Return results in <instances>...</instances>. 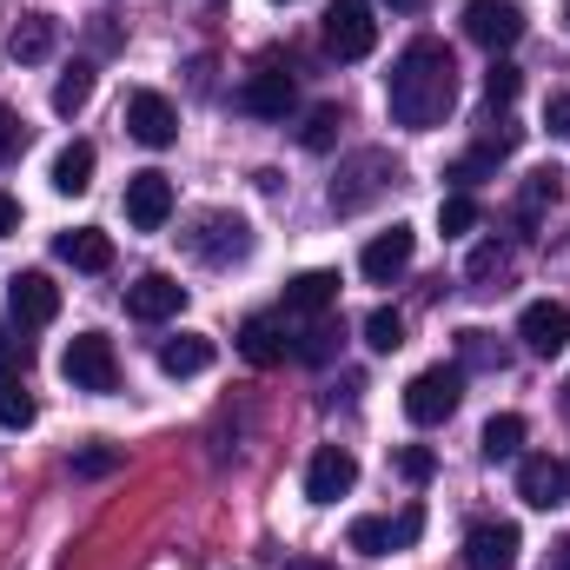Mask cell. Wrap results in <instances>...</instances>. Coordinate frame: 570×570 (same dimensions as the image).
<instances>
[{
  "instance_id": "6da1fadb",
  "label": "cell",
  "mask_w": 570,
  "mask_h": 570,
  "mask_svg": "<svg viewBox=\"0 0 570 570\" xmlns=\"http://www.w3.org/2000/svg\"><path fill=\"white\" fill-rule=\"evenodd\" d=\"M385 107H392V120L412 127V134L444 127V114L458 107V60H451L444 40L425 33V40H412V47L392 60V73H385Z\"/></svg>"
},
{
  "instance_id": "7a4b0ae2",
  "label": "cell",
  "mask_w": 570,
  "mask_h": 570,
  "mask_svg": "<svg viewBox=\"0 0 570 570\" xmlns=\"http://www.w3.org/2000/svg\"><path fill=\"white\" fill-rule=\"evenodd\" d=\"M458 399H464V372L458 365H431V372H419L405 385V419L412 425H444L458 412Z\"/></svg>"
},
{
  "instance_id": "3957f363",
  "label": "cell",
  "mask_w": 570,
  "mask_h": 570,
  "mask_svg": "<svg viewBox=\"0 0 570 570\" xmlns=\"http://www.w3.org/2000/svg\"><path fill=\"white\" fill-rule=\"evenodd\" d=\"M60 372H67V385H73V392H114V385H120V358H114V338H100V332H80V338L67 345Z\"/></svg>"
},
{
  "instance_id": "277c9868",
  "label": "cell",
  "mask_w": 570,
  "mask_h": 570,
  "mask_svg": "<svg viewBox=\"0 0 570 570\" xmlns=\"http://www.w3.org/2000/svg\"><path fill=\"white\" fill-rule=\"evenodd\" d=\"M392 173H399V166H392L385 153H352V159L338 166V179H332V213H358V206H372V199L385 193Z\"/></svg>"
},
{
  "instance_id": "5b68a950",
  "label": "cell",
  "mask_w": 570,
  "mask_h": 570,
  "mask_svg": "<svg viewBox=\"0 0 570 570\" xmlns=\"http://www.w3.org/2000/svg\"><path fill=\"white\" fill-rule=\"evenodd\" d=\"M464 40H478L491 60L524 40V7L518 0H471L464 7Z\"/></svg>"
},
{
  "instance_id": "8992f818",
  "label": "cell",
  "mask_w": 570,
  "mask_h": 570,
  "mask_svg": "<svg viewBox=\"0 0 570 570\" xmlns=\"http://www.w3.org/2000/svg\"><path fill=\"white\" fill-rule=\"evenodd\" d=\"M325 47H332L338 60H365V53L379 47V13H372V0H332V13H325Z\"/></svg>"
},
{
  "instance_id": "52a82bcc",
  "label": "cell",
  "mask_w": 570,
  "mask_h": 570,
  "mask_svg": "<svg viewBox=\"0 0 570 570\" xmlns=\"http://www.w3.org/2000/svg\"><path fill=\"white\" fill-rule=\"evenodd\" d=\"M186 246H193V259H206V266H233V259L253 253V226H246L239 213H206Z\"/></svg>"
},
{
  "instance_id": "ba28073f",
  "label": "cell",
  "mask_w": 570,
  "mask_h": 570,
  "mask_svg": "<svg viewBox=\"0 0 570 570\" xmlns=\"http://www.w3.org/2000/svg\"><path fill=\"white\" fill-rule=\"evenodd\" d=\"M518 498H524L531 511H558V504H570V464L551 458V451L518 458Z\"/></svg>"
},
{
  "instance_id": "9c48e42d",
  "label": "cell",
  "mask_w": 570,
  "mask_h": 570,
  "mask_svg": "<svg viewBox=\"0 0 570 570\" xmlns=\"http://www.w3.org/2000/svg\"><path fill=\"white\" fill-rule=\"evenodd\" d=\"M352 484H358V458H352L345 444H318L312 464H305V498H312V504H338Z\"/></svg>"
},
{
  "instance_id": "30bf717a",
  "label": "cell",
  "mask_w": 570,
  "mask_h": 570,
  "mask_svg": "<svg viewBox=\"0 0 570 570\" xmlns=\"http://www.w3.org/2000/svg\"><path fill=\"white\" fill-rule=\"evenodd\" d=\"M518 338H524L531 358H558L570 345V305H558V298L524 305V312H518Z\"/></svg>"
},
{
  "instance_id": "8fae6325",
  "label": "cell",
  "mask_w": 570,
  "mask_h": 570,
  "mask_svg": "<svg viewBox=\"0 0 570 570\" xmlns=\"http://www.w3.org/2000/svg\"><path fill=\"white\" fill-rule=\"evenodd\" d=\"M518 524H504V518H478L471 531H464V570H511L518 564Z\"/></svg>"
},
{
  "instance_id": "7c38bea8",
  "label": "cell",
  "mask_w": 570,
  "mask_h": 570,
  "mask_svg": "<svg viewBox=\"0 0 570 570\" xmlns=\"http://www.w3.org/2000/svg\"><path fill=\"white\" fill-rule=\"evenodd\" d=\"M127 134H134L140 146H173L179 140V114H173V100L153 94V87L127 94Z\"/></svg>"
},
{
  "instance_id": "4fadbf2b",
  "label": "cell",
  "mask_w": 570,
  "mask_h": 570,
  "mask_svg": "<svg viewBox=\"0 0 570 570\" xmlns=\"http://www.w3.org/2000/svg\"><path fill=\"white\" fill-rule=\"evenodd\" d=\"M127 219H134V233H159L166 219H173V179L166 173H134L127 179Z\"/></svg>"
},
{
  "instance_id": "5bb4252c",
  "label": "cell",
  "mask_w": 570,
  "mask_h": 570,
  "mask_svg": "<svg viewBox=\"0 0 570 570\" xmlns=\"http://www.w3.org/2000/svg\"><path fill=\"white\" fill-rule=\"evenodd\" d=\"M292 73H279V67H259V73H246L239 80V114H253V120H285L292 114Z\"/></svg>"
},
{
  "instance_id": "9a60e30c",
  "label": "cell",
  "mask_w": 570,
  "mask_h": 570,
  "mask_svg": "<svg viewBox=\"0 0 570 570\" xmlns=\"http://www.w3.org/2000/svg\"><path fill=\"white\" fill-rule=\"evenodd\" d=\"M7 312H13V325H53L60 285L47 279V273H13L7 279Z\"/></svg>"
},
{
  "instance_id": "2e32d148",
  "label": "cell",
  "mask_w": 570,
  "mask_h": 570,
  "mask_svg": "<svg viewBox=\"0 0 570 570\" xmlns=\"http://www.w3.org/2000/svg\"><path fill=\"white\" fill-rule=\"evenodd\" d=\"M412 253H419V233L412 226H392V233H379L365 253H358V273L372 285H392L405 266H412Z\"/></svg>"
},
{
  "instance_id": "e0dca14e",
  "label": "cell",
  "mask_w": 570,
  "mask_h": 570,
  "mask_svg": "<svg viewBox=\"0 0 570 570\" xmlns=\"http://www.w3.org/2000/svg\"><path fill=\"white\" fill-rule=\"evenodd\" d=\"M186 305V285L173 279V273H140V279L127 285V312L146 318V325H159V318H173Z\"/></svg>"
},
{
  "instance_id": "ac0fdd59",
  "label": "cell",
  "mask_w": 570,
  "mask_h": 570,
  "mask_svg": "<svg viewBox=\"0 0 570 570\" xmlns=\"http://www.w3.org/2000/svg\"><path fill=\"white\" fill-rule=\"evenodd\" d=\"M53 253H60L73 273H107V266H114V239H107L100 226H73V233H60Z\"/></svg>"
},
{
  "instance_id": "d6986e66",
  "label": "cell",
  "mask_w": 570,
  "mask_h": 570,
  "mask_svg": "<svg viewBox=\"0 0 570 570\" xmlns=\"http://www.w3.org/2000/svg\"><path fill=\"white\" fill-rule=\"evenodd\" d=\"M239 352H246V365H259V372H273L292 358V338H285L279 318H246L239 325Z\"/></svg>"
},
{
  "instance_id": "ffe728a7",
  "label": "cell",
  "mask_w": 570,
  "mask_h": 570,
  "mask_svg": "<svg viewBox=\"0 0 570 570\" xmlns=\"http://www.w3.org/2000/svg\"><path fill=\"white\" fill-rule=\"evenodd\" d=\"M213 352H219V345H213L206 332H179V338L159 345V372H166V379H199V372L213 365Z\"/></svg>"
},
{
  "instance_id": "44dd1931",
  "label": "cell",
  "mask_w": 570,
  "mask_h": 570,
  "mask_svg": "<svg viewBox=\"0 0 570 570\" xmlns=\"http://www.w3.org/2000/svg\"><path fill=\"white\" fill-rule=\"evenodd\" d=\"M94 166H100V153H94V140H67L60 153H53V193L80 199V193L94 186Z\"/></svg>"
},
{
  "instance_id": "7402d4cb",
  "label": "cell",
  "mask_w": 570,
  "mask_h": 570,
  "mask_svg": "<svg viewBox=\"0 0 570 570\" xmlns=\"http://www.w3.org/2000/svg\"><path fill=\"white\" fill-rule=\"evenodd\" d=\"M53 47H60V20H53V13H27V20L13 27V40H7V53H13L20 67H40Z\"/></svg>"
},
{
  "instance_id": "603a6c76",
  "label": "cell",
  "mask_w": 570,
  "mask_h": 570,
  "mask_svg": "<svg viewBox=\"0 0 570 570\" xmlns=\"http://www.w3.org/2000/svg\"><path fill=\"white\" fill-rule=\"evenodd\" d=\"M338 305V273H298L285 285V312H305V318H325Z\"/></svg>"
},
{
  "instance_id": "cb8c5ba5",
  "label": "cell",
  "mask_w": 570,
  "mask_h": 570,
  "mask_svg": "<svg viewBox=\"0 0 570 570\" xmlns=\"http://www.w3.org/2000/svg\"><path fill=\"white\" fill-rule=\"evenodd\" d=\"M504 365H511V352L484 325H464L458 332V372H504Z\"/></svg>"
},
{
  "instance_id": "d4e9b609",
  "label": "cell",
  "mask_w": 570,
  "mask_h": 570,
  "mask_svg": "<svg viewBox=\"0 0 570 570\" xmlns=\"http://www.w3.org/2000/svg\"><path fill=\"white\" fill-rule=\"evenodd\" d=\"M33 419H40V405H33V392H27V379L0 365V425H7V431H27Z\"/></svg>"
},
{
  "instance_id": "484cf974",
  "label": "cell",
  "mask_w": 570,
  "mask_h": 570,
  "mask_svg": "<svg viewBox=\"0 0 570 570\" xmlns=\"http://www.w3.org/2000/svg\"><path fill=\"white\" fill-rule=\"evenodd\" d=\"M478 444H484V458H491V464L524 458V419H518V412H498V419L484 425V438H478Z\"/></svg>"
},
{
  "instance_id": "4316f807",
  "label": "cell",
  "mask_w": 570,
  "mask_h": 570,
  "mask_svg": "<svg viewBox=\"0 0 570 570\" xmlns=\"http://www.w3.org/2000/svg\"><path fill=\"white\" fill-rule=\"evenodd\" d=\"M87 100H94V67H67V73L53 80V114H67V120H73Z\"/></svg>"
},
{
  "instance_id": "83f0119b",
  "label": "cell",
  "mask_w": 570,
  "mask_h": 570,
  "mask_svg": "<svg viewBox=\"0 0 570 570\" xmlns=\"http://www.w3.org/2000/svg\"><path fill=\"white\" fill-rule=\"evenodd\" d=\"M471 226H478V199H471V193H444V199H438V233L458 239V233H471Z\"/></svg>"
},
{
  "instance_id": "f1b7e54d",
  "label": "cell",
  "mask_w": 570,
  "mask_h": 570,
  "mask_svg": "<svg viewBox=\"0 0 570 570\" xmlns=\"http://www.w3.org/2000/svg\"><path fill=\"white\" fill-rule=\"evenodd\" d=\"M365 345H372V352H399V345H405V318H399L392 305L365 312Z\"/></svg>"
},
{
  "instance_id": "f546056e",
  "label": "cell",
  "mask_w": 570,
  "mask_h": 570,
  "mask_svg": "<svg viewBox=\"0 0 570 570\" xmlns=\"http://www.w3.org/2000/svg\"><path fill=\"white\" fill-rule=\"evenodd\" d=\"M345 544H352V551H365V558H385V551H392V518H352Z\"/></svg>"
},
{
  "instance_id": "4dcf8cb0",
  "label": "cell",
  "mask_w": 570,
  "mask_h": 570,
  "mask_svg": "<svg viewBox=\"0 0 570 570\" xmlns=\"http://www.w3.org/2000/svg\"><path fill=\"white\" fill-rule=\"evenodd\" d=\"M504 266H511V253H504L498 239H484V246L464 259V279H471V285H491V279H504Z\"/></svg>"
},
{
  "instance_id": "1f68e13d",
  "label": "cell",
  "mask_w": 570,
  "mask_h": 570,
  "mask_svg": "<svg viewBox=\"0 0 570 570\" xmlns=\"http://www.w3.org/2000/svg\"><path fill=\"white\" fill-rule=\"evenodd\" d=\"M558 193H564V173H558V166H538V173L524 179V213H544V206H558Z\"/></svg>"
},
{
  "instance_id": "d6a6232c",
  "label": "cell",
  "mask_w": 570,
  "mask_h": 570,
  "mask_svg": "<svg viewBox=\"0 0 570 570\" xmlns=\"http://www.w3.org/2000/svg\"><path fill=\"white\" fill-rule=\"evenodd\" d=\"M518 87H524V73H518L511 60H491V73H484V100H491V107H511Z\"/></svg>"
},
{
  "instance_id": "836d02e7",
  "label": "cell",
  "mask_w": 570,
  "mask_h": 570,
  "mask_svg": "<svg viewBox=\"0 0 570 570\" xmlns=\"http://www.w3.org/2000/svg\"><path fill=\"white\" fill-rule=\"evenodd\" d=\"M298 140H305V153H332V140H338V107H318Z\"/></svg>"
},
{
  "instance_id": "e575fe53",
  "label": "cell",
  "mask_w": 570,
  "mask_h": 570,
  "mask_svg": "<svg viewBox=\"0 0 570 570\" xmlns=\"http://www.w3.org/2000/svg\"><path fill=\"white\" fill-rule=\"evenodd\" d=\"M392 471H399L405 484H431V471H438V458H431L425 444H405V451L392 458Z\"/></svg>"
},
{
  "instance_id": "d590c367",
  "label": "cell",
  "mask_w": 570,
  "mask_h": 570,
  "mask_svg": "<svg viewBox=\"0 0 570 570\" xmlns=\"http://www.w3.org/2000/svg\"><path fill=\"white\" fill-rule=\"evenodd\" d=\"M491 173H498V159H491V153H464V159L451 166V179H458V193H471V186H484Z\"/></svg>"
},
{
  "instance_id": "8d00e7d4",
  "label": "cell",
  "mask_w": 570,
  "mask_h": 570,
  "mask_svg": "<svg viewBox=\"0 0 570 570\" xmlns=\"http://www.w3.org/2000/svg\"><path fill=\"white\" fill-rule=\"evenodd\" d=\"M332 338H338L332 325H312L305 338H292V358H305V365H325V358H332Z\"/></svg>"
},
{
  "instance_id": "74e56055",
  "label": "cell",
  "mask_w": 570,
  "mask_h": 570,
  "mask_svg": "<svg viewBox=\"0 0 570 570\" xmlns=\"http://www.w3.org/2000/svg\"><path fill=\"white\" fill-rule=\"evenodd\" d=\"M120 464V451H107V444H94V451H73V478H107Z\"/></svg>"
},
{
  "instance_id": "f35d334b",
  "label": "cell",
  "mask_w": 570,
  "mask_h": 570,
  "mask_svg": "<svg viewBox=\"0 0 570 570\" xmlns=\"http://www.w3.org/2000/svg\"><path fill=\"white\" fill-rule=\"evenodd\" d=\"M419 538H425V511L405 504V511L392 518V551H405V544H419Z\"/></svg>"
},
{
  "instance_id": "ab89813d",
  "label": "cell",
  "mask_w": 570,
  "mask_h": 570,
  "mask_svg": "<svg viewBox=\"0 0 570 570\" xmlns=\"http://www.w3.org/2000/svg\"><path fill=\"white\" fill-rule=\"evenodd\" d=\"M20 146H27V127H20V114H13V107H0V166H7Z\"/></svg>"
},
{
  "instance_id": "60d3db41",
  "label": "cell",
  "mask_w": 570,
  "mask_h": 570,
  "mask_svg": "<svg viewBox=\"0 0 570 570\" xmlns=\"http://www.w3.org/2000/svg\"><path fill=\"white\" fill-rule=\"evenodd\" d=\"M544 127H551L558 140H570V94H558V100L544 107Z\"/></svg>"
},
{
  "instance_id": "b9f144b4",
  "label": "cell",
  "mask_w": 570,
  "mask_h": 570,
  "mask_svg": "<svg viewBox=\"0 0 570 570\" xmlns=\"http://www.w3.org/2000/svg\"><path fill=\"white\" fill-rule=\"evenodd\" d=\"M7 233H20V199H13V193H0V239H7Z\"/></svg>"
},
{
  "instance_id": "7bdbcfd3",
  "label": "cell",
  "mask_w": 570,
  "mask_h": 570,
  "mask_svg": "<svg viewBox=\"0 0 570 570\" xmlns=\"http://www.w3.org/2000/svg\"><path fill=\"white\" fill-rule=\"evenodd\" d=\"M551 570H570V538H558V544H551Z\"/></svg>"
},
{
  "instance_id": "ee69618b",
  "label": "cell",
  "mask_w": 570,
  "mask_h": 570,
  "mask_svg": "<svg viewBox=\"0 0 570 570\" xmlns=\"http://www.w3.org/2000/svg\"><path fill=\"white\" fill-rule=\"evenodd\" d=\"M285 570H332V564H318V558H292Z\"/></svg>"
},
{
  "instance_id": "f6af8a7d",
  "label": "cell",
  "mask_w": 570,
  "mask_h": 570,
  "mask_svg": "<svg viewBox=\"0 0 570 570\" xmlns=\"http://www.w3.org/2000/svg\"><path fill=\"white\" fill-rule=\"evenodd\" d=\"M392 7H399V13H425V0H392Z\"/></svg>"
},
{
  "instance_id": "bcb514c9",
  "label": "cell",
  "mask_w": 570,
  "mask_h": 570,
  "mask_svg": "<svg viewBox=\"0 0 570 570\" xmlns=\"http://www.w3.org/2000/svg\"><path fill=\"white\" fill-rule=\"evenodd\" d=\"M564 419H570V385H564Z\"/></svg>"
},
{
  "instance_id": "7dc6e473",
  "label": "cell",
  "mask_w": 570,
  "mask_h": 570,
  "mask_svg": "<svg viewBox=\"0 0 570 570\" xmlns=\"http://www.w3.org/2000/svg\"><path fill=\"white\" fill-rule=\"evenodd\" d=\"M273 7H292V0H273Z\"/></svg>"
},
{
  "instance_id": "c3c4849f",
  "label": "cell",
  "mask_w": 570,
  "mask_h": 570,
  "mask_svg": "<svg viewBox=\"0 0 570 570\" xmlns=\"http://www.w3.org/2000/svg\"><path fill=\"white\" fill-rule=\"evenodd\" d=\"M564 20H570V0H564Z\"/></svg>"
}]
</instances>
